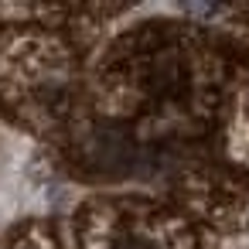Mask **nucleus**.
I'll return each instance as SVG.
<instances>
[{"label": "nucleus", "instance_id": "1", "mask_svg": "<svg viewBox=\"0 0 249 249\" xmlns=\"http://www.w3.org/2000/svg\"><path fill=\"white\" fill-rule=\"evenodd\" d=\"M89 160L92 167H103V171H123V164L133 160V143L120 133H96L89 147Z\"/></svg>", "mask_w": 249, "mask_h": 249}, {"label": "nucleus", "instance_id": "2", "mask_svg": "<svg viewBox=\"0 0 249 249\" xmlns=\"http://www.w3.org/2000/svg\"><path fill=\"white\" fill-rule=\"evenodd\" d=\"M113 249H154V246L143 242V239H123V242H116Z\"/></svg>", "mask_w": 249, "mask_h": 249}]
</instances>
